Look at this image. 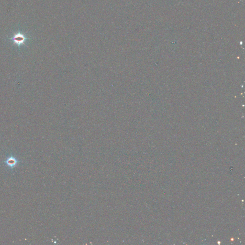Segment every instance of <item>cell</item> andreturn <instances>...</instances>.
<instances>
[{
    "label": "cell",
    "instance_id": "1",
    "mask_svg": "<svg viewBox=\"0 0 245 245\" xmlns=\"http://www.w3.org/2000/svg\"><path fill=\"white\" fill-rule=\"evenodd\" d=\"M19 163H20V161L18 159L12 155L8 157L4 161V163L11 169H13L15 167H16Z\"/></svg>",
    "mask_w": 245,
    "mask_h": 245
},
{
    "label": "cell",
    "instance_id": "2",
    "mask_svg": "<svg viewBox=\"0 0 245 245\" xmlns=\"http://www.w3.org/2000/svg\"><path fill=\"white\" fill-rule=\"evenodd\" d=\"M12 40L15 44L19 46L21 45L24 44L26 38L24 34L18 33L14 35V37H12Z\"/></svg>",
    "mask_w": 245,
    "mask_h": 245
}]
</instances>
